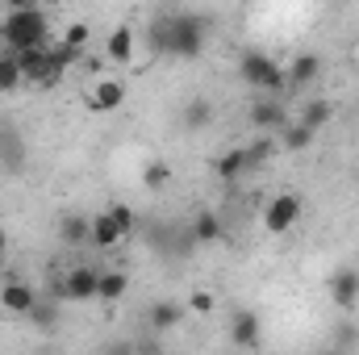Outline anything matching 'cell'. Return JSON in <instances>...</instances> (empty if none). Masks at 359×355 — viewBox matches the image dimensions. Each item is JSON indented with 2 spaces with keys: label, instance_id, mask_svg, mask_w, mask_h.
I'll use <instances>...</instances> for the list:
<instances>
[{
  "label": "cell",
  "instance_id": "1",
  "mask_svg": "<svg viewBox=\"0 0 359 355\" xmlns=\"http://www.w3.org/2000/svg\"><path fill=\"white\" fill-rule=\"evenodd\" d=\"M0 42L8 51H29V46H46L50 42V21L38 4L29 8H8L4 25H0Z\"/></svg>",
  "mask_w": 359,
  "mask_h": 355
},
{
  "label": "cell",
  "instance_id": "2",
  "mask_svg": "<svg viewBox=\"0 0 359 355\" xmlns=\"http://www.w3.org/2000/svg\"><path fill=\"white\" fill-rule=\"evenodd\" d=\"M238 76L247 80V88H259V92H268V96H276V92L288 88L284 67H280L271 55H264V51H243V59H238Z\"/></svg>",
  "mask_w": 359,
  "mask_h": 355
},
{
  "label": "cell",
  "instance_id": "3",
  "mask_svg": "<svg viewBox=\"0 0 359 355\" xmlns=\"http://www.w3.org/2000/svg\"><path fill=\"white\" fill-rule=\"evenodd\" d=\"M205 38H209L205 17H196V13H176V17H172V46H168V55L192 63V59H201Z\"/></svg>",
  "mask_w": 359,
  "mask_h": 355
},
{
  "label": "cell",
  "instance_id": "4",
  "mask_svg": "<svg viewBox=\"0 0 359 355\" xmlns=\"http://www.w3.org/2000/svg\"><path fill=\"white\" fill-rule=\"evenodd\" d=\"M297 217H301V196L280 192V196H271L268 209H264V230L268 234H284V230L297 226Z\"/></svg>",
  "mask_w": 359,
  "mask_h": 355
},
{
  "label": "cell",
  "instance_id": "5",
  "mask_svg": "<svg viewBox=\"0 0 359 355\" xmlns=\"http://www.w3.org/2000/svg\"><path fill=\"white\" fill-rule=\"evenodd\" d=\"M0 172H4V176L25 172V138H21L8 121H0Z\"/></svg>",
  "mask_w": 359,
  "mask_h": 355
},
{
  "label": "cell",
  "instance_id": "6",
  "mask_svg": "<svg viewBox=\"0 0 359 355\" xmlns=\"http://www.w3.org/2000/svg\"><path fill=\"white\" fill-rule=\"evenodd\" d=\"M230 343H234V347H259V343H264V322H259V314L238 309V314L230 318Z\"/></svg>",
  "mask_w": 359,
  "mask_h": 355
},
{
  "label": "cell",
  "instance_id": "7",
  "mask_svg": "<svg viewBox=\"0 0 359 355\" xmlns=\"http://www.w3.org/2000/svg\"><path fill=\"white\" fill-rule=\"evenodd\" d=\"M96 284H100V272L92 267H72L63 276V301H96Z\"/></svg>",
  "mask_w": 359,
  "mask_h": 355
},
{
  "label": "cell",
  "instance_id": "8",
  "mask_svg": "<svg viewBox=\"0 0 359 355\" xmlns=\"http://www.w3.org/2000/svg\"><path fill=\"white\" fill-rule=\"evenodd\" d=\"M326 288H330V301H334L339 309H351L359 301V267H339V272L326 280Z\"/></svg>",
  "mask_w": 359,
  "mask_h": 355
},
{
  "label": "cell",
  "instance_id": "9",
  "mask_svg": "<svg viewBox=\"0 0 359 355\" xmlns=\"http://www.w3.org/2000/svg\"><path fill=\"white\" fill-rule=\"evenodd\" d=\"M34 301H38V288H34L29 280H4V288H0V305H4L8 314H29Z\"/></svg>",
  "mask_w": 359,
  "mask_h": 355
},
{
  "label": "cell",
  "instance_id": "10",
  "mask_svg": "<svg viewBox=\"0 0 359 355\" xmlns=\"http://www.w3.org/2000/svg\"><path fill=\"white\" fill-rule=\"evenodd\" d=\"M247 121H251L255 130H280V126L288 121V113H284V105H280L276 96H264V100H255V105H251Z\"/></svg>",
  "mask_w": 359,
  "mask_h": 355
},
{
  "label": "cell",
  "instance_id": "11",
  "mask_svg": "<svg viewBox=\"0 0 359 355\" xmlns=\"http://www.w3.org/2000/svg\"><path fill=\"white\" fill-rule=\"evenodd\" d=\"M213 117H217V109H213V100H205V96H196V100H188V105L180 109V126H184L188 134H201Z\"/></svg>",
  "mask_w": 359,
  "mask_h": 355
},
{
  "label": "cell",
  "instance_id": "12",
  "mask_svg": "<svg viewBox=\"0 0 359 355\" xmlns=\"http://www.w3.org/2000/svg\"><path fill=\"white\" fill-rule=\"evenodd\" d=\"M247 172H251V168H247V147H234V151H226V155H217V159H213V176L226 180V184L243 180Z\"/></svg>",
  "mask_w": 359,
  "mask_h": 355
},
{
  "label": "cell",
  "instance_id": "13",
  "mask_svg": "<svg viewBox=\"0 0 359 355\" xmlns=\"http://www.w3.org/2000/svg\"><path fill=\"white\" fill-rule=\"evenodd\" d=\"M284 76H288V88H309V84L322 76V59H318V55H297Z\"/></svg>",
  "mask_w": 359,
  "mask_h": 355
},
{
  "label": "cell",
  "instance_id": "14",
  "mask_svg": "<svg viewBox=\"0 0 359 355\" xmlns=\"http://www.w3.org/2000/svg\"><path fill=\"white\" fill-rule=\"evenodd\" d=\"M276 142H280V151L301 155V151H309V147H313V130H309V126H301V121H284Z\"/></svg>",
  "mask_w": 359,
  "mask_h": 355
},
{
  "label": "cell",
  "instance_id": "15",
  "mask_svg": "<svg viewBox=\"0 0 359 355\" xmlns=\"http://www.w3.org/2000/svg\"><path fill=\"white\" fill-rule=\"evenodd\" d=\"M104 55H109L117 67H126V63L134 59V29H130V25H117V29L109 34V42H104Z\"/></svg>",
  "mask_w": 359,
  "mask_h": 355
},
{
  "label": "cell",
  "instance_id": "16",
  "mask_svg": "<svg viewBox=\"0 0 359 355\" xmlns=\"http://www.w3.org/2000/svg\"><path fill=\"white\" fill-rule=\"evenodd\" d=\"M184 322V305L180 301H155L151 309H147V326L151 330H172Z\"/></svg>",
  "mask_w": 359,
  "mask_h": 355
},
{
  "label": "cell",
  "instance_id": "17",
  "mask_svg": "<svg viewBox=\"0 0 359 355\" xmlns=\"http://www.w3.org/2000/svg\"><path fill=\"white\" fill-rule=\"evenodd\" d=\"M121 100H126V84H121V80H100L96 92L88 96V105L96 113H109V109H117Z\"/></svg>",
  "mask_w": 359,
  "mask_h": 355
},
{
  "label": "cell",
  "instance_id": "18",
  "mask_svg": "<svg viewBox=\"0 0 359 355\" xmlns=\"http://www.w3.org/2000/svg\"><path fill=\"white\" fill-rule=\"evenodd\" d=\"M192 239H196V243H222V239H226V226H222V217H217L213 209L196 213V217H192Z\"/></svg>",
  "mask_w": 359,
  "mask_h": 355
},
{
  "label": "cell",
  "instance_id": "19",
  "mask_svg": "<svg viewBox=\"0 0 359 355\" xmlns=\"http://www.w3.org/2000/svg\"><path fill=\"white\" fill-rule=\"evenodd\" d=\"M21 80H25V72H21V63H17V51H0V96H8V92L21 88Z\"/></svg>",
  "mask_w": 359,
  "mask_h": 355
},
{
  "label": "cell",
  "instance_id": "20",
  "mask_svg": "<svg viewBox=\"0 0 359 355\" xmlns=\"http://www.w3.org/2000/svg\"><path fill=\"white\" fill-rule=\"evenodd\" d=\"M168 46H172V17H155V21L147 25V51H151L155 59H163Z\"/></svg>",
  "mask_w": 359,
  "mask_h": 355
},
{
  "label": "cell",
  "instance_id": "21",
  "mask_svg": "<svg viewBox=\"0 0 359 355\" xmlns=\"http://www.w3.org/2000/svg\"><path fill=\"white\" fill-rule=\"evenodd\" d=\"M121 239H126V234H121V230H117V222H113V217H109V209H104V213H96V217H92V243H96V247H100V251H109V247H117V243H121Z\"/></svg>",
  "mask_w": 359,
  "mask_h": 355
},
{
  "label": "cell",
  "instance_id": "22",
  "mask_svg": "<svg viewBox=\"0 0 359 355\" xmlns=\"http://www.w3.org/2000/svg\"><path fill=\"white\" fill-rule=\"evenodd\" d=\"M59 239H63L67 247H84L92 239V217H76V213L63 217V222H59Z\"/></svg>",
  "mask_w": 359,
  "mask_h": 355
},
{
  "label": "cell",
  "instance_id": "23",
  "mask_svg": "<svg viewBox=\"0 0 359 355\" xmlns=\"http://www.w3.org/2000/svg\"><path fill=\"white\" fill-rule=\"evenodd\" d=\"M126 288H130V276H126V272H100L96 297H100V301H121Z\"/></svg>",
  "mask_w": 359,
  "mask_h": 355
},
{
  "label": "cell",
  "instance_id": "24",
  "mask_svg": "<svg viewBox=\"0 0 359 355\" xmlns=\"http://www.w3.org/2000/svg\"><path fill=\"white\" fill-rule=\"evenodd\" d=\"M271 155H280V142L264 134V138H255V142L247 147V168H251V172H259V168H268V163H271Z\"/></svg>",
  "mask_w": 359,
  "mask_h": 355
},
{
  "label": "cell",
  "instance_id": "25",
  "mask_svg": "<svg viewBox=\"0 0 359 355\" xmlns=\"http://www.w3.org/2000/svg\"><path fill=\"white\" fill-rule=\"evenodd\" d=\"M330 113H334V109H330V100H322V96H318V100H309V105L301 109V117H297V121H301V126H309V130L318 134V130L330 121Z\"/></svg>",
  "mask_w": 359,
  "mask_h": 355
},
{
  "label": "cell",
  "instance_id": "26",
  "mask_svg": "<svg viewBox=\"0 0 359 355\" xmlns=\"http://www.w3.org/2000/svg\"><path fill=\"white\" fill-rule=\"evenodd\" d=\"M55 301H59V297H50V301H42V297H38V301H34V309H29L25 318H34V326H38V330H55V326H59V305H55Z\"/></svg>",
  "mask_w": 359,
  "mask_h": 355
},
{
  "label": "cell",
  "instance_id": "27",
  "mask_svg": "<svg viewBox=\"0 0 359 355\" xmlns=\"http://www.w3.org/2000/svg\"><path fill=\"white\" fill-rule=\"evenodd\" d=\"M109 217L117 222V230H121V234H130V230L138 226V217H134V209H130V205H121V201H117V205H109Z\"/></svg>",
  "mask_w": 359,
  "mask_h": 355
},
{
  "label": "cell",
  "instance_id": "28",
  "mask_svg": "<svg viewBox=\"0 0 359 355\" xmlns=\"http://www.w3.org/2000/svg\"><path fill=\"white\" fill-rule=\"evenodd\" d=\"M213 305H217V301H213V293H209V288H196V293L188 297V309H192V314H201V318H209V314H213Z\"/></svg>",
  "mask_w": 359,
  "mask_h": 355
},
{
  "label": "cell",
  "instance_id": "29",
  "mask_svg": "<svg viewBox=\"0 0 359 355\" xmlns=\"http://www.w3.org/2000/svg\"><path fill=\"white\" fill-rule=\"evenodd\" d=\"M168 180H172V172H168L163 163H147V172H142V184H147V188L159 192V188H168Z\"/></svg>",
  "mask_w": 359,
  "mask_h": 355
},
{
  "label": "cell",
  "instance_id": "30",
  "mask_svg": "<svg viewBox=\"0 0 359 355\" xmlns=\"http://www.w3.org/2000/svg\"><path fill=\"white\" fill-rule=\"evenodd\" d=\"M88 21H76V25H72V29H67V34H63V42H67V46H72V51H84V46H88Z\"/></svg>",
  "mask_w": 359,
  "mask_h": 355
},
{
  "label": "cell",
  "instance_id": "31",
  "mask_svg": "<svg viewBox=\"0 0 359 355\" xmlns=\"http://www.w3.org/2000/svg\"><path fill=\"white\" fill-rule=\"evenodd\" d=\"M334 343H339V347H355V343H359V330H355V326H339Z\"/></svg>",
  "mask_w": 359,
  "mask_h": 355
},
{
  "label": "cell",
  "instance_id": "32",
  "mask_svg": "<svg viewBox=\"0 0 359 355\" xmlns=\"http://www.w3.org/2000/svg\"><path fill=\"white\" fill-rule=\"evenodd\" d=\"M8 8H29V4H38V0H4Z\"/></svg>",
  "mask_w": 359,
  "mask_h": 355
},
{
  "label": "cell",
  "instance_id": "33",
  "mask_svg": "<svg viewBox=\"0 0 359 355\" xmlns=\"http://www.w3.org/2000/svg\"><path fill=\"white\" fill-rule=\"evenodd\" d=\"M4 251H8V234L0 230V255H4Z\"/></svg>",
  "mask_w": 359,
  "mask_h": 355
}]
</instances>
